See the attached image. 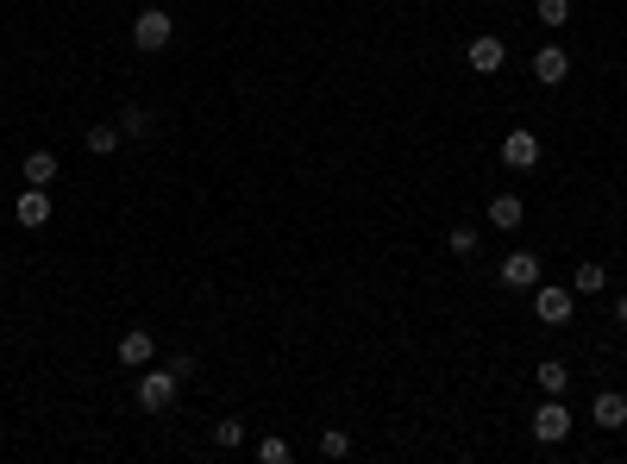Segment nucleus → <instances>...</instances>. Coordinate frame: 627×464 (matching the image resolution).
Instances as JSON below:
<instances>
[{
	"mask_svg": "<svg viewBox=\"0 0 627 464\" xmlns=\"http://www.w3.org/2000/svg\"><path fill=\"white\" fill-rule=\"evenodd\" d=\"M176 396H182V377H176V370L164 364V370H138V408H145V414H170L176 408Z\"/></svg>",
	"mask_w": 627,
	"mask_h": 464,
	"instance_id": "1",
	"label": "nucleus"
},
{
	"mask_svg": "<svg viewBox=\"0 0 627 464\" xmlns=\"http://www.w3.org/2000/svg\"><path fill=\"white\" fill-rule=\"evenodd\" d=\"M533 314H540V327H571V320H577V289L533 283Z\"/></svg>",
	"mask_w": 627,
	"mask_h": 464,
	"instance_id": "2",
	"label": "nucleus"
},
{
	"mask_svg": "<svg viewBox=\"0 0 627 464\" xmlns=\"http://www.w3.org/2000/svg\"><path fill=\"white\" fill-rule=\"evenodd\" d=\"M170 38H176V19L164 7H145V13L132 19V44H138V51H164Z\"/></svg>",
	"mask_w": 627,
	"mask_h": 464,
	"instance_id": "3",
	"label": "nucleus"
},
{
	"mask_svg": "<svg viewBox=\"0 0 627 464\" xmlns=\"http://www.w3.org/2000/svg\"><path fill=\"white\" fill-rule=\"evenodd\" d=\"M533 439H540V446H559V439H571V408H565V396H546V402H540V414H533Z\"/></svg>",
	"mask_w": 627,
	"mask_h": 464,
	"instance_id": "4",
	"label": "nucleus"
},
{
	"mask_svg": "<svg viewBox=\"0 0 627 464\" xmlns=\"http://www.w3.org/2000/svg\"><path fill=\"white\" fill-rule=\"evenodd\" d=\"M540 251H508V258L496 264V283L502 289H533V283H540Z\"/></svg>",
	"mask_w": 627,
	"mask_h": 464,
	"instance_id": "5",
	"label": "nucleus"
},
{
	"mask_svg": "<svg viewBox=\"0 0 627 464\" xmlns=\"http://www.w3.org/2000/svg\"><path fill=\"white\" fill-rule=\"evenodd\" d=\"M464 63H471V76H496V69L508 63V44L496 32H477L471 44H464Z\"/></svg>",
	"mask_w": 627,
	"mask_h": 464,
	"instance_id": "6",
	"label": "nucleus"
},
{
	"mask_svg": "<svg viewBox=\"0 0 627 464\" xmlns=\"http://www.w3.org/2000/svg\"><path fill=\"white\" fill-rule=\"evenodd\" d=\"M502 164H508V170H540V132L515 126V132L502 138Z\"/></svg>",
	"mask_w": 627,
	"mask_h": 464,
	"instance_id": "7",
	"label": "nucleus"
},
{
	"mask_svg": "<svg viewBox=\"0 0 627 464\" xmlns=\"http://www.w3.org/2000/svg\"><path fill=\"white\" fill-rule=\"evenodd\" d=\"M113 358H120L126 370H145V364L157 358V339H151L145 327H126V333H120V345H113Z\"/></svg>",
	"mask_w": 627,
	"mask_h": 464,
	"instance_id": "8",
	"label": "nucleus"
},
{
	"mask_svg": "<svg viewBox=\"0 0 627 464\" xmlns=\"http://www.w3.org/2000/svg\"><path fill=\"white\" fill-rule=\"evenodd\" d=\"M565 76H571V57L559 51V44L533 51V82H540V88H565Z\"/></svg>",
	"mask_w": 627,
	"mask_h": 464,
	"instance_id": "9",
	"label": "nucleus"
},
{
	"mask_svg": "<svg viewBox=\"0 0 627 464\" xmlns=\"http://www.w3.org/2000/svg\"><path fill=\"white\" fill-rule=\"evenodd\" d=\"M13 220L26 226V232H38V226H51V189H26L13 201Z\"/></svg>",
	"mask_w": 627,
	"mask_h": 464,
	"instance_id": "10",
	"label": "nucleus"
},
{
	"mask_svg": "<svg viewBox=\"0 0 627 464\" xmlns=\"http://www.w3.org/2000/svg\"><path fill=\"white\" fill-rule=\"evenodd\" d=\"M19 176H26V189H51L63 176V164H57V151H32L26 164H19Z\"/></svg>",
	"mask_w": 627,
	"mask_h": 464,
	"instance_id": "11",
	"label": "nucleus"
},
{
	"mask_svg": "<svg viewBox=\"0 0 627 464\" xmlns=\"http://www.w3.org/2000/svg\"><path fill=\"white\" fill-rule=\"evenodd\" d=\"M590 421H596V427H609V433H621V427H627V402L615 396V389H602L596 408H590Z\"/></svg>",
	"mask_w": 627,
	"mask_h": 464,
	"instance_id": "12",
	"label": "nucleus"
},
{
	"mask_svg": "<svg viewBox=\"0 0 627 464\" xmlns=\"http://www.w3.org/2000/svg\"><path fill=\"white\" fill-rule=\"evenodd\" d=\"M120 138H126V132H120V120H95V126L82 132V145L95 151V157H107V151H120Z\"/></svg>",
	"mask_w": 627,
	"mask_h": 464,
	"instance_id": "13",
	"label": "nucleus"
},
{
	"mask_svg": "<svg viewBox=\"0 0 627 464\" xmlns=\"http://www.w3.org/2000/svg\"><path fill=\"white\" fill-rule=\"evenodd\" d=\"M521 220H527L521 195H496V201H490V226H496V232H515Z\"/></svg>",
	"mask_w": 627,
	"mask_h": 464,
	"instance_id": "14",
	"label": "nucleus"
},
{
	"mask_svg": "<svg viewBox=\"0 0 627 464\" xmlns=\"http://www.w3.org/2000/svg\"><path fill=\"white\" fill-rule=\"evenodd\" d=\"M533 377H540V389H546V396H565V389H571V370H565V358H540V370H533Z\"/></svg>",
	"mask_w": 627,
	"mask_h": 464,
	"instance_id": "15",
	"label": "nucleus"
},
{
	"mask_svg": "<svg viewBox=\"0 0 627 464\" xmlns=\"http://www.w3.org/2000/svg\"><path fill=\"white\" fill-rule=\"evenodd\" d=\"M571 289L577 295H602V289H609V270H602V264H577L571 270Z\"/></svg>",
	"mask_w": 627,
	"mask_h": 464,
	"instance_id": "16",
	"label": "nucleus"
},
{
	"mask_svg": "<svg viewBox=\"0 0 627 464\" xmlns=\"http://www.w3.org/2000/svg\"><path fill=\"white\" fill-rule=\"evenodd\" d=\"M533 19H540L546 32H565V19H571V0H533Z\"/></svg>",
	"mask_w": 627,
	"mask_h": 464,
	"instance_id": "17",
	"label": "nucleus"
},
{
	"mask_svg": "<svg viewBox=\"0 0 627 464\" xmlns=\"http://www.w3.org/2000/svg\"><path fill=\"white\" fill-rule=\"evenodd\" d=\"M120 132H126V138H151V132H157V120H151L145 107H126V113H120Z\"/></svg>",
	"mask_w": 627,
	"mask_h": 464,
	"instance_id": "18",
	"label": "nucleus"
},
{
	"mask_svg": "<svg viewBox=\"0 0 627 464\" xmlns=\"http://www.w3.org/2000/svg\"><path fill=\"white\" fill-rule=\"evenodd\" d=\"M446 245L458 251V258H477V245H483V232H477V226H452V232H446Z\"/></svg>",
	"mask_w": 627,
	"mask_h": 464,
	"instance_id": "19",
	"label": "nucleus"
},
{
	"mask_svg": "<svg viewBox=\"0 0 627 464\" xmlns=\"http://www.w3.org/2000/svg\"><path fill=\"white\" fill-rule=\"evenodd\" d=\"M345 452H352V433H345V427H327V433H320V458H345Z\"/></svg>",
	"mask_w": 627,
	"mask_h": 464,
	"instance_id": "20",
	"label": "nucleus"
},
{
	"mask_svg": "<svg viewBox=\"0 0 627 464\" xmlns=\"http://www.w3.org/2000/svg\"><path fill=\"white\" fill-rule=\"evenodd\" d=\"M214 446H220V452H239V446H245V421H220V427H214Z\"/></svg>",
	"mask_w": 627,
	"mask_h": 464,
	"instance_id": "21",
	"label": "nucleus"
},
{
	"mask_svg": "<svg viewBox=\"0 0 627 464\" xmlns=\"http://www.w3.org/2000/svg\"><path fill=\"white\" fill-rule=\"evenodd\" d=\"M258 458H264V464H289V458H295V446L270 433V439H258Z\"/></svg>",
	"mask_w": 627,
	"mask_h": 464,
	"instance_id": "22",
	"label": "nucleus"
},
{
	"mask_svg": "<svg viewBox=\"0 0 627 464\" xmlns=\"http://www.w3.org/2000/svg\"><path fill=\"white\" fill-rule=\"evenodd\" d=\"M164 364H170V370H176V377H182V383H189V377H195V358H189V352H170V358H164Z\"/></svg>",
	"mask_w": 627,
	"mask_h": 464,
	"instance_id": "23",
	"label": "nucleus"
},
{
	"mask_svg": "<svg viewBox=\"0 0 627 464\" xmlns=\"http://www.w3.org/2000/svg\"><path fill=\"white\" fill-rule=\"evenodd\" d=\"M615 320H621V327H627V295H621V308H615Z\"/></svg>",
	"mask_w": 627,
	"mask_h": 464,
	"instance_id": "24",
	"label": "nucleus"
}]
</instances>
